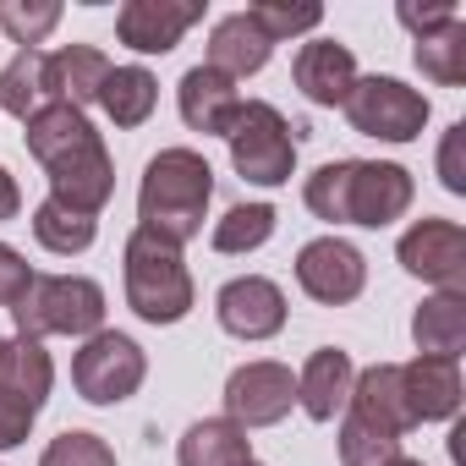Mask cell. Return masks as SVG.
Returning a JSON list of instances; mask_svg holds the SVG:
<instances>
[{
    "label": "cell",
    "instance_id": "4dcf8cb0",
    "mask_svg": "<svg viewBox=\"0 0 466 466\" xmlns=\"http://www.w3.org/2000/svg\"><path fill=\"white\" fill-rule=\"evenodd\" d=\"M248 23L269 39V45H286V39H302L324 23V6H269V0H258V6H248Z\"/></svg>",
    "mask_w": 466,
    "mask_h": 466
},
{
    "label": "cell",
    "instance_id": "d6a6232c",
    "mask_svg": "<svg viewBox=\"0 0 466 466\" xmlns=\"http://www.w3.org/2000/svg\"><path fill=\"white\" fill-rule=\"evenodd\" d=\"M28 286H34L28 258H23L12 242H0V308H17V302L28 297Z\"/></svg>",
    "mask_w": 466,
    "mask_h": 466
},
{
    "label": "cell",
    "instance_id": "9a60e30c",
    "mask_svg": "<svg viewBox=\"0 0 466 466\" xmlns=\"http://www.w3.org/2000/svg\"><path fill=\"white\" fill-rule=\"evenodd\" d=\"M291 83H297V88L308 94V105H319V110L346 105V94H351V83H357V56H351V45L313 34V39L297 50V61H291Z\"/></svg>",
    "mask_w": 466,
    "mask_h": 466
},
{
    "label": "cell",
    "instance_id": "1f68e13d",
    "mask_svg": "<svg viewBox=\"0 0 466 466\" xmlns=\"http://www.w3.org/2000/svg\"><path fill=\"white\" fill-rule=\"evenodd\" d=\"M39 466H116V450L88 428H66V433H56L45 444Z\"/></svg>",
    "mask_w": 466,
    "mask_h": 466
},
{
    "label": "cell",
    "instance_id": "f1b7e54d",
    "mask_svg": "<svg viewBox=\"0 0 466 466\" xmlns=\"http://www.w3.org/2000/svg\"><path fill=\"white\" fill-rule=\"evenodd\" d=\"M335 450H340V466H390L400 455V439L340 411V433H335Z\"/></svg>",
    "mask_w": 466,
    "mask_h": 466
},
{
    "label": "cell",
    "instance_id": "603a6c76",
    "mask_svg": "<svg viewBox=\"0 0 466 466\" xmlns=\"http://www.w3.org/2000/svg\"><path fill=\"white\" fill-rule=\"evenodd\" d=\"M248 461H253V439L230 417H203L176 444V466H248Z\"/></svg>",
    "mask_w": 466,
    "mask_h": 466
},
{
    "label": "cell",
    "instance_id": "f546056e",
    "mask_svg": "<svg viewBox=\"0 0 466 466\" xmlns=\"http://www.w3.org/2000/svg\"><path fill=\"white\" fill-rule=\"evenodd\" d=\"M61 23V6L56 0H34V6H23V0H0V34H6L12 45L23 50H39Z\"/></svg>",
    "mask_w": 466,
    "mask_h": 466
},
{
    "label": "cell",
    "instance_id": "3957f363",
    "mask_svg": "<svg viewBox=\"0 0 466 466\" xmlns=\"http://www.w3.org/2000/svg\"><path fill=\"white\" fill-rule=\"evenodd\" d=\"M208 203H214V170L198 148L176 143V148H159L143 165V181H137V225L143 230L187 248V242L203 237Z\"/></svg>",
    "mask_w": 466,
    "mask_h": 466
},
{
    "label": "cell",
    "instance_id": "ba28073f",
    "mask_svg": "<svg viewBox=\"0 0 466 466\" xmlns=\"http://www.w3.org/2000/svg\"><path fill=\"white\" fill-rule=\"evenodd\" d=\"M148 379V357L132 335L121 329H99L83 340V351L72 357V390L88 400V406H121L143 390Z\"/></svg>",
    "mask_w": 466,
    "mask_h": 466
},
{
    "label": "cell",
    "instance_id": "8992f818",
    "mask_svg": "<svg viewBox=\"0 0 466 466\" xmlns=\"http://www.w3.org/2000/svg\"><path fill=\"white\" fill-rule=\"evenodd\" d=\"M308 127L286 121L269 99H242L237 121L225 132V148H230V170L253 187H286L297 176V143H302Z\"/></svg>",
    "mask_w": 466,
    "mask_h": 466
},
{
    "label": "cell",
    "instance_id": "f35d334b",
    "mask_svg": "<svg viewBox=\"0 0 466 466\" xmlns=\"http://www.w3.org/2000/svg\"><path fill=\"white\" fill-rule=\"evenodd\" d=\"M248 466H264V461H248Z\"/></svg>",
    "mask_w": 466,
    "mask_h": 466
},
{
    "label": "cell",
    "instance_id": "83f0119b",
    "mask_svg": "<svg viewBox=\"0 0 466 466\" xmlns=\"http://www.w3.org/2000/svg\"><path fill=\"white\" fill-rule=\"evenodd\" d=\"M411 61H417V72H422L428 83L461 88V83H466V17H455V23L422 34L417 50H411Z\"/></svg>",
    "mask_w": 466,
    "mask_h": 466
},
{
    "label": "cell",
    "instance_id": "30bf717a",
    "mask_svg": "<svg viewBox=\"0 0 466 466\" xmlns=\"http://www.w3.org/2000/svg\"><path fill=\"white\" fill-rule=\"evenodd\" d=\"M395 258L406 275L439 286V291H466V230L455 219H411L395 242Z\"/></svg>",
    "mask_w": 466,
    "mask_h": 466
},
{
    "label": "cell",
    "instance_id": "74e56055",
    "mask_svg": "<svg viewBox=\"0 0 466 466\" xmlns=\"http://www.w3.org/2000/svg\"><path fill=\"white\" fill-rule=\"evenodd\" d=\"M390 466H422V461H411V455H395V461H390Z\"/></svg>",
    "mask_w": 466,
    "mask_h": 466
},
{
    "label": "cell",
    "instance_id": "e0dca14e",
    "mask_svg": "<svg viewBox=\"0 0 466 466\" xmlns=\"http://www.w3.org/2000/svg\"><path fill=\"white\" fill-rule=\"evenodd\" d=\"M351 379H357L351 351L319 346V351L302 362V373H297V406H302L313 422H335V417L346 411V400H351Z\"/></svg>",
    "mask_w": 466,
    "mask_h": 466
},
{
    "label": "cell",
    "instance_id": "52a82bcc",
    "mask_svg": "<svg viewBox=\"0 0 466 466\" xmlns=\"http://www.w3.org/2000/svg\"><path fill=\"white\" fill-rule=\"evenodd\" d=\"M340 110H346L351 132L379 137V143H417L422 127H428V116H433V105H428L422 88H411L400 77H379V72L357 77Z\"/></svg>",
    "mask_w": 466,
    "mask_h": 466
},
{
    "label": "cell",
    "instance_id": "2e32d148",
    "mask_svg": "<svg viewBox=\"0 0 466 466\" xmlns=\"http://www.w3.org/2000/svg\"><path fill=\"white\" fill-rule=\"evenodd\" d=\"M176 110L187 121V132H203V137H225L230 121L242 110V94L225 72L214 66H187L181 72V88H176Z\"/></svg>",
    "mask_w": 466,
    "mask_h": 466
},
{
    "label": "cell",
    "instance_id": "e575fe53",
    "mask_svg": "<svg viewBox=\"0 0 466 466\" xmlns=\"http://www.w3.org/2000/svg\"><path fill=\"white\" fill-rule=\"evenodd\" d=\"M461 143H466V121H455V127L444 132V143H439V181H444V192H455V198H466V165H461Z\"/></svg>",
    "mask_w": 466,
    "mask_h": 466
},
{
    "label": "cell",
    "instance_id": "4316f807",
    "mask_svg": "<svg viewBox=\"0 0 466 466\" xmlns=\"http://www.w3.org/2000/svg\"><path fill=\"white\" fill-rule=\"evenodd\" d=\"M28 225H34V242H39L45 253H56V258H77V253H88L94 237H99V219L72 214V208H61L56 198H45Z\"/></svg>",
    "mask_w": 466,
    "mask_h": 466
},
{
    "label": "cell",
    "instance_id": "7c38bea8",
    "mask_svg": "<svg viewBox=\"0 0 466 466\" xmlns=\"http://www.w3.org/2000/svg\"><path fill=\"white\" fill-rule=\"evenodd\" d=\"M214 319H219L225 335H237V340L258 346V340H275V335L286 329L291 308H286V291H280L269 275H237V280L219 286Z\"/></svg>",
    "mask_w": 466,
    "mask_h": 466
},
{
    "label": "cell",
    "instance_id": "4fadbf2b",
    "mask_svg": "<svg viewBox=\"0 0 466 466\" xmlns=\"http://www.w3.org/2000/svg\"><path fill=\"white\" fill-rule=\"evenodd\" d=\"M198 23H203V0H127L116 12V39L132 56H170Z\"/></svg>",
    "mask_w": 466,
    "mask_h": 466
},
{
    "label": "cell",
    "instance_id": "5bb4252c",
    "mask_svg": "<svg viewBox=\"0 0 466 466\" xmlns=\"http://www.w3.org/2000/svg\"><path fill=\"white\" fill-rule=\"evenodd\" d=\"M400 395H406L411 428H422V422H455L461 400H466L461 362L455 357H411V362H400Z\"/></svg>",
    "mask_w": 466,
    "mask_h": 466
},
{
    "label": "cell",
    "instance_id": "6da1fadb",
    "mask_svg": "<svg viewBox=\"0 0 466 466\" xmlns=\"http://www.w3.org/2000/svg\"><path fill=\"white\" fill-rule=\"evenodd\" d=\"M28 154L45 165L50 176V198L72 214H88L99 219L110 192H116V159L105 148V132L88 121V110H72V105H50L28 121L23 132Z\"/></svg>",
    "mask_w": 466,
    "mask_h": 466
},
{
    "label": "cell",
    "instance_id": "484cf974",
    "mask_svg": "<svg viewBox=\"0 0 466 466\" xmlns=\"http://www.w3.org/2000/svg\"><path fill=\"white\" fill-rule=\"evenodd\" d=\"M275 225H280L275 203H237V208H225V214L214 219L208 248H214V253H225V258H237V253H258V248L275 237Z\"/></svg>",
    "mask_w": 466,
    "mask_h": 466
},
{
    "label": "cell",
    "instance_id": "ffe728a7",
    "mask_svg": "<svg viewBox=\"0 0 466 466\" xmlns=\"http://www.w3.org/2000/svg\"><path fill=\"white\" fill-rule=\"evenodd\" d=\"M411 340L417 357H455L466 351V291H433L411 313Z\"/></svg>",
    "mask_w": 466,
    "mask_h": 466
},
{
    "label": "cell",
    "instance_id": "7402d4cb",
    "mask_svg": "<svg viewBox=\"0 0 466 466\" xmlns=\"http://www.w3.org/2000/svg\"><path fill=\"white\" fill-rule=\"evenodd\" d=\"M50 105H61L56 99V83H50V50H17L6 61V72H0V110L17 116L28 127Z\"/></svg>",
    "mask_w": 466,
    "mask_h": 466
},
{
    "label": "cell",
    "instance_id": "44dd1931",
    "mask_svg": "<svg viewBox=\"0 0 466 466\" xmlns=\"http://www.w3.org/2000/svg\"><path fill=\"white\" fill-rule=\"evenodd\" d=\"M0 390L17 395L34 411H45V400L56 390V362H50L45 340H28V335L0 340Z\"/></svg>",
    "mask_w": 466,
    "mask_h": 466
},
{
    "label": "cell",
    "instance_id": "d590c367",
    "mask_svg": "<svg viewBox=\"0 0 466 466\" xmlns=\"http://www.w3.org/2000/svg\"><path fill=\"white\" fill-rule=\"evenodd\" d=\"M395 17H400V28H406L411 39H422V34L444 28V23H455L461 6H455V0H439V6H395Z\"/></svg>",
    "mask_w": 466,
    "mask_h": 466
},
{
    "label": "cell",
    "instance_id": "7a4b0ae2",
    "mask_svg": "<svg viewBox=\"0 0 466 466\" xmlns=\"http://www.w3.org/2000/svg\"><path fill=\"white\" fill-rule=\"evenodd\" d=\"M302 203L329 225L384 230L417 203V181L395 159H329L302 181Z\"/></svg>",
    "mask_w": 466,
    "mask_h": 466
},
{
    "label": "cell",
    "instance_id": "d4e9b609",
    "mask_svg": "<svg viewBox=\"0 0 466 466\" xmlns=\"http://www.w3.org/2000/svg\"><path fill=\"white\" fill-rule=\"evenodd\" d=\"M110 77V56L94 50V45H66L50 56V83H56V99L72 105V110H88L99 105V88Z\"/></svg>",
    "mask_w": 466,
    "mask_h": 466
},
{
    "label": "cell",
    "instance_id": "836d02e7",
    "mask_svg": "<svg viewBox=\"0 0 466 466\" xmlns=\"http://www.w3.org/2000/svg\"><path fill=\"white\" fill-rule=\"evenodd\" d=\"M34 422H39V411H34V406H23L17 395H6V390H0V450H17V444H28Z\"/></svg>",
    "mask_w": 466,
    "mask_h": 466
},
{
    "label": "cell",
    "instance_id": "ac0fdd59",
    "mask_svg": "<svg viewBox=\"0 0 466 466\" xmlns=\"http://www.w3.org/2000/svg\"><path fill=\"white\" fill-rule=\"evenodd\" d=\"M269 56H275V45L248 23V12H225V17L208 28V61H203V66L225 72L230 83H242V77L264 72Z\"/></svg>",
    "mask_w": 466,
    "mask_h": 466
},
{
    "label": "cell",
    "instance_id": "cb8c5ba5",
    "mask_svg": "<svg viewBox=\"0 0 466 466\" xmlns=\"http://www.w3.org/2000/svg\"><path fill=\"white\" fill-rule=\"evenodd\" d=\"M99 110L121 127V132H137L148 127V116L159 110V77L148 66H110L105 88H99Z\"/></svg>",
    "mask_w": 466,
    "mask_h": 466
},
{
    "label": "cell",
    "instance_id": "9c48e42d",
    "mask_svg": "<svg viewBox=\"0 0 466 466\" xmlns=\"http://www.w3.org/2000/svg\"><path fill=\"white\" fill-rule=\"evenodd\" d=\"M297 406V373L275 357H253L225 379V417L242 428H275Z\"/></svg>",
    "mask_w": 466,
    "mask_h": 466
},
{
    "label": "cell",
    "instance_id": "d6986e66",
    "mask_svg": "<svg viewBox=\"0 0 466 466\" xmlns=\"http://www.w3.org/2000/svg\"><path fill=\"white\" fill-rule=\"evenodd\" d=\"M351 417L384 428V433H411V417H406V395H400V362H373L351 379V400H346Z\"/></svg>",
    "mask_w": 466,
    "mask_h": 466
},
{
    "label": "cell",
    "instance_id": "5b68a950",
    "mask_svg": "<svg viewBox=\"0 0 466 466\" xmlns=\"http://www.w3.org/2000/svg\"><path fill=\"white\" fill-rule=\"evenodd\" d=\"M105 286L88 280V275H34L28 297L12 308V324L17 335L28 340H50V335H72V340H88L105 329Z\"/></svg>",
    "mask_w": 466,
    "mask_h": 466
},
{
    "label": "cell",
    "instance_id": "8fae6325",
    "mask_svg": "<svg viewBox=\"0 0 466 466\" xmlns=\"http://www.w3.org/2000/svg\"><path fill=\"white\" fill-rule=\"evenodd\" d=\"M297 286L302 297H313L319 308H346L362 297L368 286V258L357 242L346 237H313L302 253H297Z\"/></svg>",
    "mask_w": 466,
    "mask_h": 466
},
{
    "label": "cell",
    "instance_id": "8d00e7d4",
    "mask_svg": "<svg viewBox=\"0 0 466 466\" xmlns=\"http://www.w3.org/2000/svg\"><path fill=\"white\" fill-rule=\"evenodd\" d=\"M23 214V187H17V176L0 165V219H17Z\"/></svg>",
    "mask_w": 466,
    "mask_h": 466
},
{
    "label": "cell",
    "instance_id": "277c9868",
    "mask_svg": "<svg viewBox=\"0 0 466 466\" xmlns=\"http://www.w3.org/2000/svg\"><path fill=\"white\" fill-rule=\"evenodd\" d=\"M121 291H127V308L143 319V324H181L198 302V286H192V269L181 258L176 242L154 237V230H132L127 248H121Z\"/></svg>",
    "mask_w": 466,
    "mask_h": 466
}]
</instances>
